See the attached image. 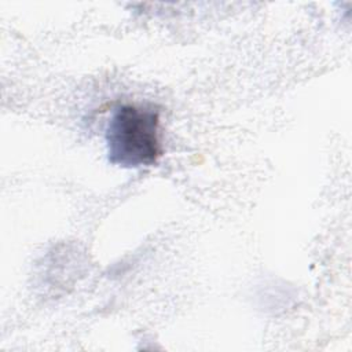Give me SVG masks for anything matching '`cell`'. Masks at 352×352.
Returning a JSON list of instances; mask_svg holds the SVG:
<instances>
[{"mask_svg": "<svg viewBox=\"0 0 352 352\" xmlns=\"http://www.w3.org/2000/svg\"><path fill=\"white\" fill-rule=\"evenodd\" d=\"M107 157L121 168L154 165L162 155L160 111L154 106L122 104L114 109L106 128Z\"/></svg>", "mask_w": 352, "mask_h": 352, "instance_id": "obj_1", "label": "cell"}]
</instances>
